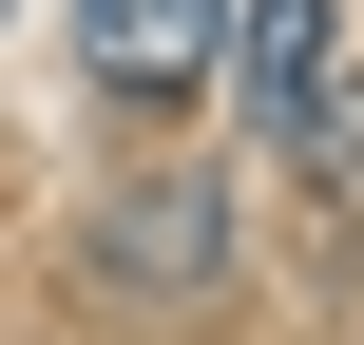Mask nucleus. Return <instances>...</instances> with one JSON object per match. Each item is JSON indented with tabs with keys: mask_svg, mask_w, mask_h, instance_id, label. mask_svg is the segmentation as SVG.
Segmentation results:
<instances>
[{
	"mask_svg": "<svg viewBox=\"0 0 364 345\" xmlns=\"http://www.w3.org/2000/svg\"><path fill=\"white\" fill-rule=\"evenodd\" d=\"M211 38H230V0H77V58H96L115 115H173L211 77Z\"/></svg>",
	"mask_w": 364,
	"mask_h": 345,
	"instance_id": "nucleus-1",
	"label": "nucleus"
},
{
	"mask_svg": "<svg viewBox=\"0 0 364 345\" xmlns=\"http://www.w3.org/2000/svg\"><path fill=\"white\" fill-rule=\"evenodd\" d=\"M230 96H250V134H307V96H326V0H230Z\"/></svg>",
	"mask_w": 364,
	"mask_h": 345,
	"instance_id": "nucleus-2",
	"label": "nucleus"
},
{
	"mask_svg": "<svg viewBox=\"0 0 364 345\" xmlns=\"http://www.w3.org/2000/svg\"><path fill=\"white\" fill-rule=\"evenodd\" d=\"M96 250H115V269H154V288H192V269H211V192H192V173H154V192H115V211H96Z\"/></svg>",
	"mask_w": 364,
	"mask_h": 345,
	"instance_id": "nucleus-3",
	"label": "nucleus"
},
{
	"mask_svg": "<svg viewBox=\"0 0 364 345\" xmlns=\"http://www.w3.org/2000/svg\"><path fill=\"white\" fill-rule=\"evenodd\" d=\"M288 154H326V192H364V77H326V96H307V134H288Z\"/></svg>",
	"mask_w": 364,
	"mask_h": 345,
	"instance_id": "nucleus-4",
	"label": "nucleus"
}]
</instances>
